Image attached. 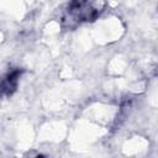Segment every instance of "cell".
<instances>
[{"label": "cell", "instance_id": "cell-1", "mask_svg": "<svg viewBox=\"0 0 158 158\" xmlns=\"http://www.w3.org/2000/svg\"><path fill=\"white\" fill-rule=\"evenodd\" d=\"M106 4L102 1H72L68 4L63 22L68 27H74L79 23L95 21L104 11Z\"/></svg>", "mask_w": 158, "mask_h": 158}, {"label": "cell", "instance_id": "cell-2", "mask_svg": "<svg viewBox=\"0 0 158 158\" xmlns=\"http://www.w3.org/2000/svg\"><path fill=\"white\" fill-rule=\"evenodd\" d=\"M21 73H22L21 69L14 68L4 75L2 81H1V91H2L4 96H11L16 91Z\"/></svg>", "mask_w": 158, "mask_h": 158}, {"label": "cell", "instance_id": "cell-3", "mask_svg": "<svg viewBox=\"0 0 158 158\" xmlns=\"http://www.w3.org/2000/svg\"><path fill=\"white\" fill-rule=\"evenodd\" d=\"M32 158H44L43 156H36V157H32Z\"/></svg>", "mask_w": 158, "mask_h": 158}]
</instances>
